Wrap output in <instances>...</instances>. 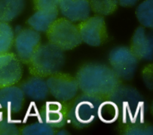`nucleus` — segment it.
I'll list each match as a JSON object with an SVG mask.
<instances>
[{"label": "nucleus", "mask_w": 153, "mask_h": 135, "mask_svg": "<svg viewBox=\"0 0 153 135\" xmlns=\"http://www.w3.org/2000/svg\"><path fill=\"white\" fill-rule=\"evenodd\" d=\"M20 129L16 123L9 119L7 115L0 119V135H18Z\"/></svg>", "instance_id": "nucleus-23"}, {"label": "nucleus", "mask_w": 153, "mask_h": 135, "mask_svg": "<svg viewBox=\"0 0 153 135\" xmlns=\"http://www.w3.org/2000/svg\"><path fill=\"white\" fill-rule=\"evenodd\" d=\"M50 42L63 51L71 50L82 42L77 25L67 19H57L46 32Z\"/></svg>", "instance_id": "nucleus-5"}, {"label": "nucleus", "mask_w": 153, "mask_h": 135, "mask_svg": "<svg viewBox=\"0 0 153 135\" xmlns=\"http://www.w3.org/2000/svg\"><path fill=\"white\" fill-rule=\"evenodd\" d=\"M25 94L19 86L15 85L0 88V108L7 114L20 112L25 102Z\"/></svg>", "instance_id": "nucleus-12"}, {"label": "nucleus", "mask_w": 153, "mask_h": 135, "mask_svg": "<svg viewBox=\"0 0 153 135\" xmlns=\"http://www.w3.org/2000/svg\"><path fill=\"white\" fill-rule=\"evenodd\" d=\"M14 39V34L11 26L8 22H0V55L10 51Z\"/></svg>", "instance_id": "nucleus-20"}, {"label": "nucleus", "mask_w": 153, "mask_h": 135, "mask_svg": "<svg viewBox=\"0 0 153 135\" xmlns=\"http://www.w3.org/2000/svg\"><path fill=\"white\" fill-rule=\"evenodd\" d=\"M75 78L79 90L83 93L103 99H106L120 84V79L111 67L97 63L83 65L78 70Z\"/></svg>", "instance_id": "nucleus-1"}, {"label": "nucleus", "mask_w": 153, "mask_h": 135, "mask_svg": "<svg viewBox=\"0 0 153 135\" xmlns=\"http://www.w3.org/2000/svg\"><path fill=\"white\" fill-rule=\"evenodd\" d=\"M130 49L139 59L152 60L153 57L152 34L147 33L143 27H138L132 36Z\"/></svg>", "instance_id": "nucleus-14"}, {"label": "nucleus", "mask_w": 153, "mask_h": 135, "mask_svg": "<svg viewBox=\"0 0 153 135\" xmlns=\"http://www.w3.org/2000/svg\"><path fill=\"white\" fill-rule=\"evenodd\" d=\"M65 61L63 50L49 42L39 45L27 65L32 75L44 78L60 72Z\"/></svg>", "instance_id": "nucleus-3"}, {"label": "nucleus", "mask_w": 153, "mask_h": 135, "mask_svg": "<svg viewBox=\"0 0 153 135\" xmlns=\"http://www.w3.org/2000/svg\"><path fill=\"white\" fill-rule=\"evenodd\" d=\"M7 114L5 113L3 111L2 109L0 108V119H1L4 116H5V115H7Z\"/></svg>", "instance_id": "nucleus-27"}, {"label": "nucleus", "mask_w": 153, "mask_h": 135, "mask_svg": "<svg viewBox=\"0 0 153 135\" xmlns=\"http://www.w3.org/2000/svg\"><path fill=\"white\" fill-rule=\"evenodd\" d=\"M125 134L130 135H151L153 134L152 127L143 123L127 126Z\"/></svg>", "instance_id": "nucleus-24"}, {"label": "nucleus", "mask_w": 153, "mask_h": 135, "mask_svg": "<svg viewBox=\"0 0 153 135\" xmlns=\"http://www.w3.org/2000/svg\"><path fill=\"white\" fill-rule=\"evenodd\" d=\"M66 105L59 101L46 102L39 112V121L54 128L63 127L67 121Z\"/></svg>", "instance_id": "nucleus-11"}, {"label": "nucleus", "mask_w": 153, "mask_h": 135, "mask_svg": "<svg viewBox=\"0 0 153 135\" xmlns=\"http://www.w3.org/2000/svg\"><path fill=\"white\" fill-rule=\"evenodd\" d=\"M16 56L22 63L27 64L41 44L39 32L32 28L19 29L14 39Z\"/></svg>", "instance_id": "nucleus-9"}, {"label": "nucleus", "mask_w": 153, "mask_h": 135, "mask_svg": "<svg viewBox=\"0 0 153 135\" xmlns=\"http://www.w3.org/2000/svg\"><path fill=\"white\" fill-rule=\"evenodd\" d=\"M118 4L124 7H132L139 0H117Z\"/></svg>", "instance_id": "nucleus-26"}, {"label": "nucleus", "mask_w": 153, "mask_h": 135, "mask_svg": "<svg viewBox=\"0 0 153 135\" xmlns=\"http://www.w3.org/2000/svg\"><path fill=\"white\" fill-rule=\"evenodd\" d=\"M107 99L117 105L119 117L127 126L144 122L145 102L142 96L134 88L120 84Z\"/></svg>", "instance_id": "nucleus-2"}, {"label": "nucleus", "mask_w": 153, "mask_h": 135, "mask_svg": "<svg viewBox=\"0 0 153 135\" xmlns=\"http://www.w3.org/2000/svg\"><path fill=\"white\" fill-rule=\"evenodd\" d=\"M46 82L49 93L60 102L71 101L76 96L79 90L75 77L61 72L49 76Z\"/></svg>", "instance_id": "nucleus-7"}, {"label": "nucleus", "mask_w": 153, "mask_h": 135, "mask_svg": "<svg viewBox=\"0 0 153 135\" xmlns=\"http://www.w3.org/2000/svg\"><path fill=\"white\" fill-rule=\"evenodd\" d=\"M20 132L23 135H53L55 130L48 124L39 121L23 127Z\"/></svg>", "instance_id": "nucleus-22"}, {"label": "nucleus", "mask_w": 153, "mask_h": 135, "mask_svg": "<svg viewBox=\"0 0 153 135\" xmlns=\"http://www.w3.org/2000/svg\"><path fill=\"white\" fill-rule=\"evenodd\" d=\"M58 9L65 18L72 22L87 19L91 11L89 0H59Z\"/></svg>", "instance_id": "nucleus-13"}, {"label": "nucleus", "mask_w": 153, "mask_h": 135, "mask_svg": "<svg viewBox=\"0 0 153 135\" xmlns=\"http://www.w3.org/2000/svg\"><path fill=\"white\" fill-rule=\"evenodd\" d=\"M67 104V121L77 128H84L97 118L103 98L83 93Z\"/></svg>", "instance_id": "nucleus-4"}, {"label": "nucleus", "mask_w": 153, "mask_h": 135, "mask_svg": "<svg viewBox=\"0 0 153 135\" xmlns=\"http://www.w3.org/2000/svg\"><path fill=\"white\" fill-rule=\"evenodd\" d=\"M26 0H0V22H9L24 10Z\"/></svg>", "instance_id": "nucleus-17"}, {"label": "nucleus", "mask_w": 153, "mask_h": 135, "mask_svg": "<svg viewBox=\"0 0 153 135\" xmlns=\"http://www.w3.org/2000/svg\"><path fill=\"white\" fill-rule=\"evenodd\" d=\"M59 9L38 10L27 19L30 28L38 32H46L52 23L57 19Z\"/></svg>", "instance_id": "nucleus-16"}, {"label": "nucleus", "mask_w": 153, "mask_h": 135, "mask_svg": "<svg viewBox=\"0 0 153 135\" xmlns=\"http://www.w3.org/2000/svg\"><path fill=\"white\" fill-rule=\"evenodd\" d=\"M138 60L130 48L127 47H115L109 54L111 68L120 79L130 80L134 76Z\"/></svg>", "instance_id": "nucleus-6"}, {"label": "nucleus", "mask_w": 153, "mask_h": 135, "mask_svg": "<svg viewBox=\"0 0 153 135\" xmlns=\"http://www.w3.org/2000/svg\"><path fill=\"white\" fill-rule=\"evenodd\" d=\"M138 21L144 27L152 28L153 26V0H145L140 3L136 10Z\"/></svg>", "instance_id": "nucleus-19"}, {"label": "nucleus", "mask_w": 153, "mask_h": 135, "mask_svg": "<svg viewBox=\"0 0 153 135\" xmlns=\"http://www.w3.org/2000/svg\"><path fill=\"white\" fill-rule=\"evenodd\" d=\"M58 3L59 0H33L35 10L57 9Z\"/></svg>", "instance_id": "nucleus-25"}, {"label": "nucleus", "mask_w": 153, "mask_h": 135, "mask_svg": "<svg viewBox=\"0 0 153 135\" xmlns=\"http://www.w3.org/2000/svg\"><path fill=\"white\" fill-rule=\"evenodd\" d=\"M89 2L93 12L102 16L112 14L118 4L117 0H89Z\"/></svg>", "instance_id": "nucleus-21"}, {"label": "nucleus", "mask_w": 153, "mask_h": 135, "mask_svg": "<svg viewBox=\"0 0 153 135\" xmlns=\"http://www.w3.org/2000/svg\"><path fill=\"white\" fill-rule=\"evenodd\" d=\"M97 117L104 123L111 124L119 118V112L117 105L109 99L103 100L98 109Z\"/></svg>", "instance_id": "nucleus-18"}, {"label": "nucleus", "mask_w": 153, "mask_h": 135, "mask_svg": "<svg viewBox=\"0 0 153 135\" xmlns=\"http://www.w3.org/2000/svg\"><path fill=\"white\" fill-rule=\"evenodd\" d=\"M22 75V62L16 54L9 51L0 55V88L16 85Z\"/></svg>", "instance_id": "nucleus-10"}, {"label": "nucleus", "mask_w": 153, "mask_h": 135, "mask_svg": "<svg viewBox=\"0 0 153 135\" xmlns=\"http://www.w3.org/2000/svg\"><path fill=\"white\" fill-rule=\"evenodd\" d=\"M19 87L25 96L36 101L45 100L49 94L46 80L39 76L32 75L23 81Z\"/></svg>", "instance_id": "nucleus-15"}, {"label": "nucleus", "mask_w": 153, "mask_h": 135, "mask_svg": "<svg viewBox=\"0 0 153 135\" xmlns=\"http://www.w3.org/2000/svg\"><path fill=\"white\" fill-rule=\"evenodd\" d=\"M82 41L92 46L103 44L108 38L106 23L103 16L89 17L77 24Z\"/></svg>", "instance_id": "nucleus-8"}]
</instances>
